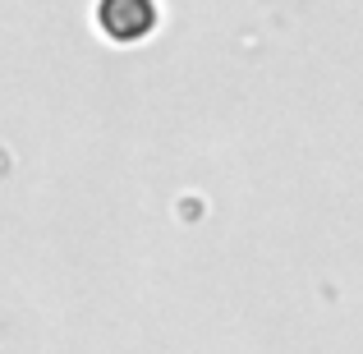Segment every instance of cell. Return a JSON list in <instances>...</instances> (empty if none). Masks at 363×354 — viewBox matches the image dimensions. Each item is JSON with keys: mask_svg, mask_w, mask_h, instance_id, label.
I'll return each mask as SVG.
<instances>
[{"mask_svg": "<svg viewBox=\"0 0 363 354\" xmlns=\"http://www.w3.org/2000/svg\"><path fill=\"white\" fill-rule=\"evenodd\" d=\"M157 23V5L152 0H97V28L111 42H138Z\"/></svg>", "mask_w": 363, "mask_h": 354, "instance_id": "1", "label": "cell"}]
</instances>
